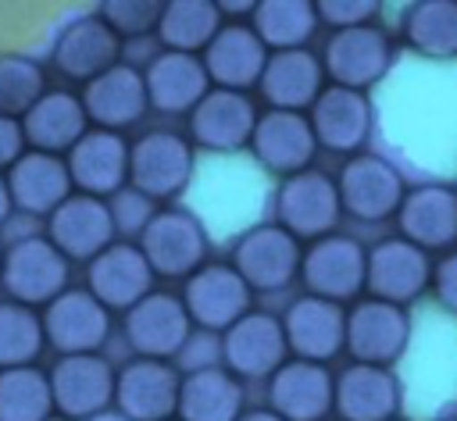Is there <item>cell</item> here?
<instances>
[{"instance_id": "ee69618b", "label": "cell", "mask_w": 457, "mask_h": 421, "mask_svg": "<svg viewBox=\"0 0 457 421\" xmlns=\"http://www.w3.org/2000/svg\"><path fill=\"white\" fill-rule=\"evenodd\" d=\"M175 360H179V364H175L179 375L204 371V367H221V339H218L214 332H200V328H193L189 339H186V346L179 350Z\"/></svg>"}, {"instance_id": "816d5d0a", "label": "cell", "mask_w": 457, "mask_h": 421, "mask_svg": "<svg viewBox=\"0 0 457 421\" xmlns=\"http://www.w3.org/2000/svg\"><path fill=\"white\" fill-rule=\"evenodd\" d=\"M436 421H457V414H446V417H436Z\"/></svg>"}, {"instance_id": "6da1fadb", "label": "cell", "mask_w": 457, "mask_h": 421, "mask_svg": "<svg viewBox=\"0 0 457 421\" xmlns=\"http://www.w3.org/2000/svg\"><path fill=\"white\" fill-rule=\"evenodd\" d=\"M196 171V150L175 128H150L129 143V186L154 203L186 193Z\"/></svg>"}, {"instance_id": "f35d334b", "label": "cell", "mask_w": 457, "mask_h": 421, "mask_svg": "<svg viewBox=\"0 0 457 421\" xmlns=\"http://www.w3.org/2000/svg\"><path fill=\"white\" fill-rule=\"evenodd\" d=\"M43 321L39 310L21 307L14 300H0V371L7 367H29L43 357Z\"/></svg>"}, {"instance_id": "4316f807", "label": "cell", "mask_w": 457, "mask_h": 421, "mask_svg": "<svg viewBox=\"0 0 457 421\" xmlns=\"http://www.w3.org/2000/svg\"><path fill=\"white\" fill-rule=\"evenodd\" d=\"M86 289L107 307V310H129L146 293H154V271L143 260L139 246L129 239H114L107 250H100L86 264Z\"/></svg>"}, {"instance_id": "2e32d148", "label": "cell", "mask_w": 457, "mask_h": 421, "mask_svg": "<svg viewBox=\"0 0 457 421\" xmlns=\"http://www.w3.org/2000/svg\"><path fill=\"white\" fill-rule=\"evenodd\" d=\"M193 325L175 293L154 289L139 303H132L121 314V335L136 357L146 360H171L186 346Z\"/></svg>"}, {"instance_id": "1f68e13d", "label": "cell", "mask_w": 457, "mask_h": 421, "mask_svg": "<svg viewBox=\"0 0 457 421\" xmlns=\"http://www.w3.org/2000/svg\"><path fill=\"white\" fill-rule=\"evenodd\" d=\"M86 132H89V121H86V111H82L79 93H71V89H46L21 114L25 150L64 157Z\"/></svg>"}, {"instance_id": "e575fe53", "label": "cell", "mask_w": 457, "mask_h": 421, "mask_svg": "<svg viewBox=\"0 0 457 421\" xmlns=\"http://www.w3.org/2000/svg\"><path fill=\"white\" fill-rule=\"evenodd\" d=\"M221 25L225 21H221L214 0H168V4H161V18H157L154 32L164 50L200 57Z\"/></svg>"}, {"instance_id": "484cf974", "label": "cell", "mask_w": 457, "mask_h": 421, "mask_svg": "<svg viewBox=\"0 0 457 421\" xmlns=\"http://www.w3.org/2000/svg\"><path fill=\"white\" fill-rule=\"evenodd\" d=\"M121 61V39L96 18V14H82L75 21H68L54 43L50 64L61 78L68 82H93L96 75H104L107 68H114Z\"/></svg>"}, {"instance_id": "e0dca14e", "label": "cell", "mask_w": 457, "mask_h": 421, "mask_svg": "<svg viewBox=\"0 0 457 421\" xmlns=\"http://www.w3.org/2000/svg\"><path fill=\"white\" fill-rule=\"evenodd\" d=\"M179 367L171 360L132 357L114 371V410L125 421H168L179 403Z\"/></svg>"}, {"instance_id": "bcb514c9", "label": "cell", "mask_w": 457, "mask_h": 421, "mask_svg": "<svg viewBox=\"0 0 457 421\" xmlns=\"http://www.w3.org/2000/svg\"><path fill=\"white\" fill-rule=\"evenodd\" d=\"M25 153V136H21V121L14 118H0V175Z\"/></svg>"}, {"instance_id": "8fae6325", "label": "cell", "mask_w": 457, "mask_h": 421, "mask_svg": "<svg viewBox=\"0 0 457 421\" xmlns=\"http://www.w3.org/2000/svg\"><path fill=\"white\" fill-rule=\"evenodd\" d=\"M182 307L189 314V325L200 332H214L221 335L228 325H236L246 310H253V293L250 285L236 275L232 264L225 260H207L200 264L186 285H182Z\"/></svg>"}, {"instance_id": "7c38bea8", "label": "cell", "mask_w": 457, "mask_h": 421, "mask_svg": "<svg viewBox=\"0 0 457 421\" xmlns=\"http://www.w3.org/2000/svg\"><path fill=\"white\" fill-rule=\"evenodd\" d=\"M411 343V314L407 307L382 303V300H353L346 307V343L343 350L353 357V364H375L393 367Z\"/></svg>"}, {"instance_id": "7dc6e473", "label": "cell", "mask_w": 457, "mask_h": 421, "mask_svg": "<svg viewBox=\"0 0 457 421\" xmlns=\"http://www.w3.org/2000/svg\"><path fill=\"white\" fill-rule=\"evenodd\" d=\"M236 421H282L278 414H271L268 407H253V410H243Z\"/></svg>"}, {"instance_id": "b9f144b4", "label": "cell", "mask_w": 457, "mask_h": 421, "mask_svg": "<svg viewBox=\"0 0 457 421\" xmlns=\"http://www.w3.org/2000/svg\"><path fill=\"white\" fill-rule=\"evenodd\" d=\"M107 210H111V221H114V235L121 232V235H136L139 239V232L146 228V221L157 214V203L146 200L143 193H136L132 186H125V189H118L107 200Z\"/></svg>"}, {"instance_id": "ac0fdd59", "label": "cell", "mask_w": 457, "mask_h": 421, "mask_svg": "<svg viewBox=\"0 0 457 421\" xmlns=\"http://www.w3.org/2000/svg\"><path fill=\"white\" fill-rule=\"evenodd\" d=\"M307 121H311V132H314L318 150L353 157V153L364 150V143L371 136L375 111H371L368 93H357V89H343V86H328L325 82V89L318 93V100L307 107Z\"/></svg>"}, {"instance_id": "ab89813d", "label": "cell", "mask_w": 457, "mask_h": 421, "mask_svg": "<svg viewBox=\"0 0 457 421\" xmlns=\"http://www.w3.org/2000/svg\"><path fill=\"white\" fill-rule=\"evenodd\" d=\"M46 93V71L39 61L21 54L0 57V118L21 121V114Z\"/></svg>"}, {"instance_id": "c3c4849f", "label": "cell", "mask_w": 457, "mask_h": 421, "mask_svg": "<svg viewBox=\"0 0 457 421\" xmlns=\"http://www.w3.org/2000/svg\"><path fill=\"white\" fill-rule=\"evenodd\" d=\"M11 210H14V207H11V193H7V182H4V175H0V225L11 218Z\"/></svg>"}, {"instance_id": "5b68a950", "label": "cell", "mask_w": 457, "mask_h": 421, "mask_svg": "<svg viewBox=\"0 0 457 421\" xmlns=\"http://www.w3.org/2000/svg\"><path fill=\"white\" fill-rule=\"evenodd\" d=\"M393 54L396 50H393L389 32L371 21V25H353V29L328 32L318 61H321V71H325L328 86L368 93L393 68Z\"/></svg>"}, {"instance_id": "83f0119b", "label": "cell", "mask_w": 457, "mask_h": 421, "mask_svg": "<svg viewBox=\"0 0 457 421\" xmlns=\"http://www.w3.org/2000/svg\"><path fill=\"white\" fill-rule=\"evenodd\" d=\"M268 410L282 421H325L332 414V371L328 364L289 357L268 378Z\"/></svg>"}, {"instance_id": "3957f363", "label": "cell", "mask_w": 457, "mask_h": 421, "mask_svg": "<svg viewBox=\"0 0 457 421\" xmlns=\"http://www.w3.org/2000/svg\"><path fill=\"white\" fill-rule=\"evenodd\" d=\"M71 285V264L46 235H21L0 257V289L21 307H46Z\"/></svg>"}, {"instance_id": "7bdbcfd3", "label": "cell", "mask_w": 457, "mask_h": 421, "mask_svg": "<svg viewBox=\"0 0 457 421\" xmlns=\"http://www.w3.org/2000/svg\"><path fill=\"white\" fill-rule=\"evenodd\" d=\"M314 14H318V25L325 21L336 32V29L371 25V18L378 14V4L375 0H318Z\"/></svg>"}, {"instance_id": "f546056e", "label": "cell", "mask_w": 457, "mask_h": 421, "mask_svg": "<svg viewBox=\"0 0 457 421\" xmlns=\"http://www.w3.org/2000/svg\"><path fill=\"white\" fill-rule=\"evenodd\" d=\"M321 89H325V71L311 46L268 54L257 82V93L271 111H296V114H307V107L318 100Z\"/></svg>"}, {"instance_id": "db71d44e", "label": "cell", "mask_w": 457, "mask_h": 421, "mask_svg": "<svg viewBox=\"0 0 457 421\" xmlns=\"http://www.w3.org/2000/svg\"><path fill=\"white\" fill-rule=\"evenodd\" d=\"M168 421H175V417H168Z\"/></svg>"}, {"instance_id": "cb8c5ba5", "label": "cell", "mask_w": 457, "mask_h": 421, "mask_svg": "<svg viewBox=\"0 0 457 421\" xmlns=\"http://www.w3.org/2000/svg\"><path fill=\"white\" fill-rule=\"evenodd\" d=\"M246 150L257 157L261 168L286 178V175H296L303 168H314L318 143H314L307 114L268 107V111L257 114V125H253V136H250Z\"/></svg>"}, {"instance_id": "74e56055", "label": "cell", "mask_w": 457, "mask_h": 421, "mask_svg": "<svg viewBox=\"0 0 457 421\" xmlns=\"http://www.w3.org/2000/svg\"><path fill=\"white\" fill-rule=\"evenodd\" d=\"M50 414V382L39 364L0 371V421H46Z\"/></svg>"}, {"instance_id": "d4e9b609", "label": "cell", "mask_w": 457, "mask_h": 421, "mask_svg": "<svg viewBox=\"0 0 457 421\" xmlns=\"http://www.w3.org/2000/svg\"><path fill=\"white\" fill-rule=\"evenodd\" d=\"M46 239L57 246V253L75 264H89L100 250L114 243V221L107 210V200L71 193L50 218H46Z\"/></svg>"}, {"instance_id": "ba28073f", "label": "cell", "mask_w": 457, "mask_h": 421, "mask_svg": "<svg viewBox=\"0 0 457 421\" xmlns=\"http://www.w3.org/2000/svg\"><path fill=\"white\" fill-rule=\"evenodd\" d=\"M364 253L368 246L353 235L332 232L303 246L300 253V282L307 296L346 303L364 293Z\"/></svg>"}, {"instance_id": "603a6c76", "label": "cell", "mask_w": 457, "mask_h": 421, "mask_svg": "<svg viewBox=\"0 0 457 421\" xmlns=\"http://www.w3.org/2000/svg\"><path fill=\"white\" fill-rule=\"evenodd\" d=\"M86 121L93 128L104 132H121L132 128L146 118L150 103H146V86H143V71L118 61L114 68H107L104 75H96L93 82L82 86L79 93Z\"/></svg>"}, {"instance_id": "277c9868", "label": "cell", "mask_w": 457, "mask_h": 421, "mask_svg": "<svg viewBox=\"0 0 457 421\" xmlns=\"http://www.w3.org/2000/svg\"><path fill=\"white\" fill-rule=\"evenodd\" d=\"M143 260L150 264L154 278H189L200 264H207V228L196 214L182 207H157L146 228L136 239Z\"/></svg>"}, {"instance_id": "7402d4cb", "label": "cell", "mask_w": 457, "mask_h": 421, "mask_svg": "<svg viewBox=\"0 0 457 421\" xmlns=\"http://www.w3.org/2000/svg\"><path fill=\"white\" fill-rule=\"evenodd\" d=\"M400 239L421 246L425 253H446L457 246V189L443 182L411 186L396 210Z\"/></svg>"}, {"instance_id": "f1b7e54d", "label": "cell", "mask_w": 457, "mask_h": 421, "mask_svg": "<svg viewBox=\"0 0 457 421\" xmlns=\"http://www.w3.org/2000/svg\"><path fill=\"white\" fill-rule=\"evenodd\" d=\"M264 61H268L264 43L253 36L250 25H239V21L221 25L200 54L207 82L214 89H232V93H250L261 82Z\"/></svg>"}, {"instance_id": "f5cc1de1", "label": "cell", "mask_w": 457, "mask_h": 421, "mask_svg": "<svg viewBox=\"0 0 457 421\" xmlns=\"http://www.w3.org/2000/svg\"><path fill=\"white\" fill-rule=\"evenodd\" d=\"M393 421H403V417H393Z\"/></svg>"}, {"instance_id": "7a4b0ae2", "label": "cell", "mask_w": 457, "mask_h": 421, "mask_svg": "<svg viewBox=\"0 0 457 421\" xmlns=\"http://www.w3.org/2000/svg\"><path fill=\"white\" fill-rule=\"evenodd\" d=\"M275 225L286 228L296 243H314L321 235H332L343 221L339 193L328 171L303 168L296 175H286L271 200Z\"/></svg>"}, {"instance_id": "9c48e42d", "label": "cell", "mask_w": 457, "mask_h": 421, "mask_svg": "<svg viewBox=\"0 0 457 421\" xmlns=\"http://www.w3.org/2000/svg\"><path fill=\"white\" fill-rule=\"evenodd\" d=\"M428 278H432V253H425L421 246L400 235L378 239L364 253V293L371 300L407 307L428 293Z\"/></svg>"}, {"instance_id": "d6986e66", "label": "cell", "mask_w": 457, "mask_h": 421, "mask_svg": "<svg viewBox=\"0 0 457 421\" xmlns=\"http://www.w3.org/2000/svg\"><path fill=\"white\" fill-rule=\"evenodd\" d=\"M278 325L286 335V350L296 360L328 364L332 357L343 353V343H346V307L343 303L318 300V296L303 293L286 307Z\"/></svg>"}, {"instance_id": "60d3db41", "label": "cell", "mask_w": 457, "mask_h": 421, "mask_svg": "<svg viewBox=\"0 0 457 421\" xmlns=\"http://www.w3.org/2000/svg\"><path fill=\"white\" fill-rule=\"evenodd\" d=\"M96 18L118 36V39H139L157 29L161 4L157 0H107L96 7Z\"/></svg>"}, {"instance_id": "8d00e7d4", "label": "cell", "mask_w": 457, "mask_h": 421, "mask_svg": "<svg viewBox=\"0 0 457 421\" xmlns=\"http://www.w3.org/2000/svg\"><path fill=\"white\" fill-rule=\"evenodd\" d=\"M403 43L428 61L457 57V0L411 4L403 14Z\"/></svg>"}, {"instance_id": "30bf717a", "label": "cell", "mask_w": 457, "mask_h": 421, "mask_svg": "<svg viewBox=\"0 0 457 421\" xmlns=\"http://www.w3.org/2000/svg\"><path fill=\"white\" fill-rule=\"evenodd\" d=\"M300 253L303 246L278 228L275 221L246 228L232 246V268L250 285V293H282L300 275Z\"/></svg>"}, {"instance_id": "f6af8a7d", "label": "cell", "mask_w": 457, "mask_h": 421, "mask_svg": "<svg viewBox=\"0 0 457 421\" xmlns=\"http://www.w3.org/2000/svg\"><path fill=\"white\" fill-rule=\"evenodd\" d=\"M428 289L436 296V303L450 314H457V246L446 250L439 260H432V278Z\"/></svg>"}, {"instance_id": "52a82bcc", "label": "cell", "mask_w": 457, "mask_h": 421, "mask_svg": "<svg viewBox=\"0 0 457 421\" xmlns=\"http://www.w3.org/2000/svg\"><path fill=\"white\" fill-rule=\"evenodd\" d=\"M39 321H43V339L57 357L100 353L114 328L111 310L86 285H68L61 296H54L39 310Z\"/></svg>"}, {"instance_id": "d590c367", "label": "cell", "mask_w": 457, "mask_h": 421, "mask_svg": "<svg viewBox=\"0 0 457 421\" xmlns=\"http://www.w3.org/2000/svg\"><path fill=\"white\" fill-rule=\"evenodd\" d=\"M250 29L264 43L268 54L275 50H300L318 32V14L311 0H261L250 11Z\"/></svg>"}, {"instance_id": "11a10c76", "label": "cell", "mask_w": 457, "mask_h": 421, "mask_svg": "<svg viewBox=\"0 0 457 421\" xmlns=\"http://www.w3.org/2000/svg\"><path fill=\"white\" fill-rule=\"evenodd\" d=\"M0 257H4V250H0Z\"/></svg>"}, {"instance_id": "44dd1931", "label": "cell", "mask_w": 457, "mask_h": 421, "mask_svg": "<svg viewBox=\"0 0 457 421\" xmlns=\"http://www.w3.org/2000/svg\"><path fill=\"white\" fill-rule=\"evenodd\" d=\"M64 168L75 193L111 200L118 189L129 186V139L121 132L89 128L64 153Z\"/></svg>"}, {"instance_id": "9a60e30c", "label": "cell", "mask_w": 457, "mask_h": 421, "mask_svg": "<svg viewBox=\"0 0 457 421\" xmlns=\"http://www.w3.org/2000/svg\"><path fill=\"white\" fill-rule=\"evenodd\" d=\"M54 414L68 421H89L114 403V364L100 353L57 357L46 371Z\"/></svg>"}, {"instance_id": "d6a6232c", "label": "cell", "mask_w": 457, "mask_h": 421, "mask_svg": "<svg viewBox=\"0 0 457 421\" xmlns=\"http://www.w3.org/2000/svg\"><path fill=\"white\" fill-rule=\"evenodd\" d=\"M143 86H146V103L157 114H189L211 89L200 57L171 54V50H161L143 68Z\"/></svg>"}, {"instance_id": "836d02e7", "label": "cell", "mask_w": 457, "mask_h": 421, "mask_svg": "<svg viewBox=\"0 0 457 421\" xmlns=\"http://www.w3.org/2000/svg\"><path fill=\"white\" fill-rule=\"evenodd\" d=\"M243 382L232 378L225 367L189 371L179 382L175 421H236L246 407Z\"/></svg>"}, {"instance_id": "4fadbf2b", "label": "cell", "mask_w": 457, "mask_h": 421, "mask_svg": "<svg viewBox=\"0 0 457 421\" xmlns=\"http://www.w3.org/2000/svg\"><path fill=\"white\" fill-rule=\"evenodd\" d=\"M257 103L250 93L207 89L204 100L186 114V139L193 150L207 153H239L250 146L257 125Z\"/></svg>"}, {"instance_id": "8992f818", "label": "cell", "mask_w": 457, "mask_h": 421, "mask_svg": "<svg viewBox=\"0 0 457 421\" xmlns=\"http://www.w3.org/2000/svg\"><path fill=\"white\" fill-rule=\"evenodd\" d=\"M339 193V207L346 218L364 225H382L396 218L400 200L407 193V182L396 164H389L378 153H353L343 161L339 175L332 178Z\"/></svg>"}, {"instance_id": "ffe728a7", "label": "cell", "mask_w": 457, "mask_h": 421, "mask_svg": "<svg viewBox=\"0 0 457 421\" xmlns=\"http://www.w3.org/2000/svg\"><path fill=\"white\" fill-rule=\"evenodd\" d=\"M403 385L393 367L346 364L332 375V414L339 421H393L400 417Z\"/></svg>"}, {"instance_id": "f907efd6", "label": "cell", "mask_w": 457, "mask_h": 421, "mask_svg": "<svg viewBox=\"0 0 457 421\" xmlns=\"http://www.w3.org/2000/svg\"><path fill=\"white\" fill-rule=\"evenodd\" d=\"M46 421H68V417H61V414H50V417H46Z\"/></svg>"}, {"instance_id": "681fc988", "label": "cell", "mask_w": 457, "mask_h": 421, "mask_svg": "<svg viewBox=\"0 0 457 421\" xmlns=\"http://www.w3.org/2000/svg\"><path fill=\"white\" fill-rule=\"evenodd\" d=\"M89 421H125L118 410H104V414H96V417H89Z\"/></svg>"}, {"instance_id": "4dcf8cb0", "label": "cell", "mask_w": 457, "mask_h": 421, "mask_svg": "<svg viewBox=\"0 0 457 421\" xmlns=\"http://www.w3.org/2000/svg\"><path fill=\"white\" fill-rule=\"evenodd\" d=\"M7 193H11V207L32 218H50L75 189L64 168V157L54 153H39V150H25L7 171H4Z\"/></svg>"}, {"instance_id": "5bb4252c", "label": "cell", "mask_w": 457, "mask_h": 421, "mask_svg": "<svg viewBox=\"0 0 457 421\" xmlns=\"http://www.w3.org/2000/svg\"><path fill=\"white\" fill-rule=\"evenodd\" d=\"M218 339H221V367L239 382H268L289 360L282 325L268 310H246Z\"/></svg>"}]
</instances>
